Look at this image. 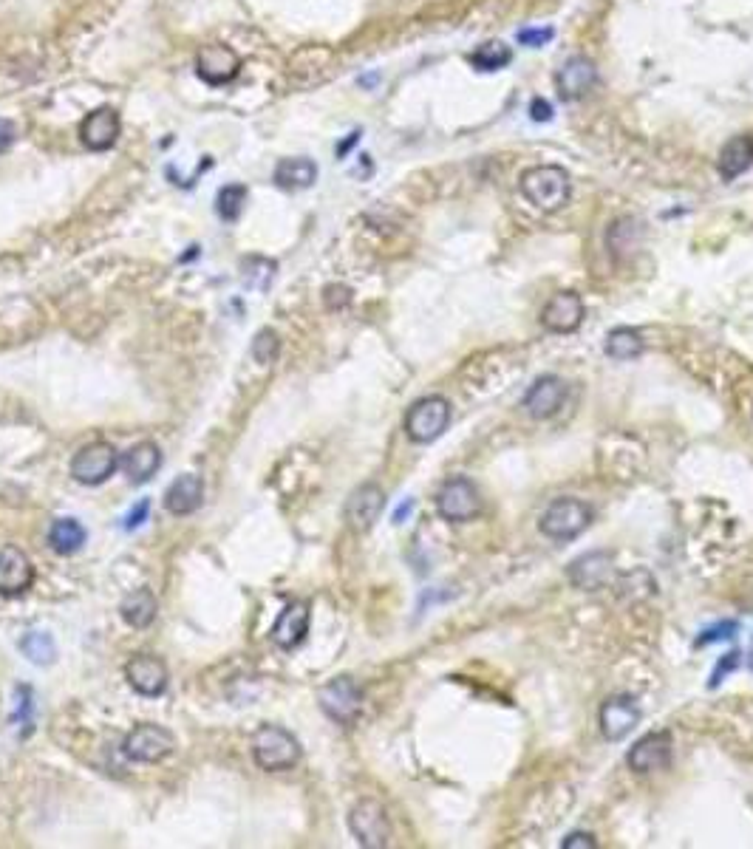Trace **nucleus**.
<instances>
[{"label": "nucleus", "instance_id": "8", "mask_svg": "<svg viewBox=\"0 0 753 849\" xmlns=\"http://www.w3.org/2000/svg\"><path fill=\"white\" fill-rule=\"evenodd\" d=\"M173 748H176L173 733L168 728H162V725H153V722L136 725L134 731L125 736V742H122L125 756L134 759V762H145V765L168 759Z\"/></svg>", "mask_w": 753, "mask_h": 849}, {"label": "nucleus", "instance_id": "20", "mask_svg": "<svg viewBox=\"0 0 753 849\" xmlns=\"http://www.w3.org/2000/svg\"><path fill=\"white\" fill-rule=\"evenodd\" d=\"M309 620H312V615H309V603H306V600H292L284 612L278 615L272 632H269L272 643L284 651L298 649L303 640H306V634H309Z\"/></svg>", "mask_w": 753, "mask_h": 849}, {"label": "nucleus", "instance_id": "4", "mask_svg": "<svg viewBox=\"0 0 753 849\" xmlns=\"http://www.w3.org/2000/svg\"><path fill=\"white\" fill-rule=\"evenodd\" d=\"M592 524V507L578 499H555L538 521L541 533L553 541H572Z\"/></svg>", "mask_w": 753, "mask_h": 849}, {"label": "nucleus", "instance_id": "34", "mask_svg": "<svg viewBox=\"0 0 753 849\" xmlns=\"http://www.w3.org/2000/svg\"><path fill=\"white\" fill-rule=\"evenodd\" d=\"M737 632H739L737 620H722V623H717V626L705 629V632L697 637V643H694V646H697V649H703V646L720 643V640H731Z\"/></svg>", "mask_w": 753, "mask_h": 849}, {"label": "nucleus", "instance_id": "28", "mask_svg": "<svg viewBox=\"0 0 753 849\" xmlns=\"http://www.w3.org/2000/svg\"><path fill=\"white\" fill-rule=\"evenodd\" d=\"M603 349L612 360H635L643 354V337L632 326H618V329L606 334Z\"/></svg>", "mask_w": 753, "mask_h": 849}, {"label": "nucleus", "instance_id": "33", "mask_svg": "<svg viewBox=\"0 0 753 849\" xmlns=\"http://www.w3.org/2000/svg\"><path fill=\"white\" fill-rule=\"evenodd\" d=\"M250 351L252 357H255V363L269 366V363L278 357V351H281V340H278V334L272 332V329H261V332L255 334Z\"/></svg>", "mask_w": 753, "mask_h": 849}, {"label": "nucleus", "instance_id": "18", "mask_svg": "<svg viewBox=\"0 0 753 849\" xmlns=\"http://www.w3.org/2000/svg\"><path fill=\"white\" fill-rule=\"evenodd\" d=\"M612 572H615V552L606 550L586 552L581 558H575L567 569L569 581L575 583L578 589H584V592H595V589L606 586L609 578H612Z\"/></svg>", "mask_w": 753, "mask_h": 849}, {"label": "nucleus", "instance_id": "42", "mask_svg": "<svg viewBox=\"0 0 753 849\" xmlns=\"http://www.w3.org/2000/svg\"><path fill=\"white\" fill-rule=\"evenodd\" d=\"M530 117L536 119V122H550V119H553V105L547 100H541V97H536L533 105H530Z\"/></svg>", "mask_w": 753, "mask_h": 849}, {"label": "nucleus", "instance_id": "7", "mask_svg": "<svg viewBox=\"0 0 753 849\" xmlns=\"http://www.w3.org/2000/svg\"><path fill=\"white\" fill-rule=\"evenodd\" d=\"M349 830L357 838V844L366 849H383L391 841V821L380 801L363 799L354 804L349 813Z\"/></svg>", "mask_w": 753, "mask_h": 849}, {"label": "nucleus", "instance_id": "26", "mask_svg": "<svg viewBox=\"0 0 753 849\" xmlns=\"http://www.w3.org/2000/svg\"><path fill=\"white\" fill-rule=\"evenodd\" d=\"M122 612V620L134 629H148L153 620H156V612H159V603L153 598L151 589H134L128 598L122 600L119 606Z\"/></svg>", "mask_w": 753, "mask_h": 849}, {"label": "nucleus", "instance_id": "30", "mask_svg": "<svg viewBox=\"0 0 753 849\" xmlns=\"http://www.w3.org/2000/svg\"><path fill=\"white\" fill-rule=\"evenodd\" d=\"M640 227H643V224H637L635 218H620V221H615V224L609 227V233H606V247L612 250L615 258H623V255L637 250Z\"/></svg>", "mask_w": 753, "mask_h": 849}, {"label": "nucleus", "instance_id": "5", "mask_svg": "<svg viewBox=\"0 0 753 849\" xmlns=\"http://www.w3.org/2000/svg\"><path fill=\"white\" fill-rule=\"evenodd\" d=\"M436 513L451 521V524H459V521H470L482 513V496H479V487L465 479V476H453L448 482L439 487L436 493Z\"/></svg>", "mask_w": 753, "mask_h": 849}, {"label": "nucleus", "instance_id": "12", "mask_svg": "<svg viewBox=\"0 0 753 849\" xmlns=\"http://www.w3.org/2000/svg\"><path fill=\"white\" fill-rule=\"evenodd\" d=\"M637 722H640V705H637L635 697H629V694L609 697V700L601 705L598 728H601L603 739H609V742L626 739L629 733L635 731Z\"/></svg>", "mask_w": 753, "mask_h": 849}, {"label": "nucleus", "instance_id": "21", "mask_svg": "<svg viewBox=\"0 0 753 849\" xmlns=\"http://www.w3.org/2000/svg\"><path fill=\"white\" fill-rule=\"evenodd\" d=\"M567 383L561 377H538L530 385V391L524 394V411L533 419H550L561 411V405L567 400Z\"/></svg>", "mask_w": 753, "mask_h": 849}, {"label": "nucleus", "instance_id": "35", "mask_svg": "<svg viewBox=\"0 0 753 849\" xmlns=\"http://www.w3.org/2000/svg\"><path fill=\"white\" fill-rule=\"evenodd\" d=\"M32 688L29 685H20L17 688V705H15V716H12V722H20V725H26V733L32 731Z\"/></svg>", "mask_w": 753, "mask_h": 849}, {"label": "nucleus", "instance_id": "36", "mask_svg": "<svg viewBox=\"0 0 753 849\" xmlns=\"http://www.w3.org/2000/svg\"><path fill=\"white\" fill-rule=\"evenodd\" d=\"M272 275H275V261L261 258V269H255V258H250V261L244 264V283H247V286H255V278H261V289H267Z\"/></svg>", "mask_w": 753, "mask_h": 849}, {"label": "nucleus", "instance_id": "2", "mask_svg": "<svg viewBox=\"0 0 753 849\" xmlns=\"http://www.w3.org/2000/svg\"><path fill=\"white\" fill-rule=\"evenodd\" d=\"M301 742L281 725H261L252 736V759L261 770L281 773L301 762Z\"/></svg>", "mask_w": 753, "mask_h": 849}, {"label": "nucleus", "instance_id": "32", "mask_svg": "<svg viewBox=\"0 0 753 849\" xmlns=\"http://www.w3.org/2000/svg\"><path fill=\"white\" fill-rule=\"evenodd\" d=\"M20 651L32 660L34 666H51L57 660V646L49 632H29L20 640Z\"/></svg>", "mask_w": 753, "mask_h": 849}, {"label": "nucleus", "instance_id": "23", "mask_svg": "<svg viewBox=\"0 0 753 849\" xmlns=\"http://www.w3.org/2000/svg\"><path fill=\"white\" fill-rule=\"evenodd\" d=\"M119 467L134 484L151 482L153 476H156V470L162 467V450L153 442H139V445H134L119 459Z\"/></svg>", "mask_w": 753, "mask_h": 849}, {"label": "nucleus", "instance_id": "25", "mask_svg": "<svg viewBox=\"0 0 753 849\" xmlns=\"http://www.w3.org/2000/svg\"><path fill=\"white\" fill-rule=\"evenodd\" d=\"M275 184L281 190H306L312 184L318 182V165L306 156H295V159H281L275 165V173H272Z\"/></svg>", "mask_w": 753, "mask_h": 849}, {"label": "nucleus", "instance_id": "29", "mask_svg": "<svg viewBox=\"0 0 753 849\" xmlns=\"http://www.w3.org/2000/svg\"><path fill=\"white\" fill-rule=\"evenodd\" d=\"M468 60L476 71H487L490 74V71H499V68H504L513 60V49L504 40H487L476 51H470Z\"/></svg>", "mask_w": 753, "mask_h": 849}, {"label": "nucleus", "instance_id": "27", "mask_svg": "<svg viewBox=\"0 0 753 849\" xmlns=\"http://www.w3.org/2000/svg\"><path fill=\"white\" fill-rule=\"evenodd\" d=\"M85 538H88V533H85V527L77 518H57L49 530V544L57 555H74V552H80L83 550Z\"/></svg>", "mask_w": 753, "mask_h": 849}, {"label": "nucleus", "instance_id": "1", "mask_svg": "<svg viewBox=\"0 0 753 849\" xmlns=\"http://www.w3.org/2000/svg\"><path fill=\"white\" fill-rule=\"evenodd\" d=\"M521 196L541 213H558L569 204L572 182L569 173L558 165H536L524 170L519 179Z\"/></svg>", "mask_w": 753, "mask_h": 849}, {"label": "nucleus", "instance_id": "15", "mask_svg": "<svg viewBox=\"0 0 753 849\" xmlns=\"http://www.w3.org/2000/svg\"><path fill=\"white\" fill-rule=\"evenodd\" d=\"M385 507V493L377 484H360L346 501V521L354 533H369L380 521Z\"/></svg>", "mask_w": 753, "mask_h": 849}, {"label": "nucleus", "instance_id": "31", "mask_svg": "<svg viewBox=\"0 0 753 849\" xmlns=\"http://www.w3.org/2000/svg\"><path fill=\"white\" fill-rule=\"evenodd\" d=\"M247 184H224L216 196V210L224 221H238L247 207Z\"/></svg>", "mask_w": 753, "mask_h": 849}, {"label": "nucleus", "instance_id": "44", "mask_svg": "<svg viewBox=\"0 0 753 849\" xmlns=\"http://www.w3.org/2000/svg\"><path fill=\"white\" fill-rule=\"evenodd\" d=\"M357 139H360V134H357V131H354L352 136H349V139H346V142H343V145H340V148H337V156H343V153H346V150L352 148L354 142H357Z\"/></svg>", "mask_w": 753, "mask_h": 849}, {"label": "nucleus", "instance_id": "11", "mask_svg": "<svg viewBox=\"0 0 753 849\" xmlns=\"http://www.w3.org/2000/svg\"><path fill=\"white\" fill-rule=\"evenodd\" d=\"M238 71H241V57L224 43L201 46V51L196 54V74L201 77V83L213 85V88L233 83Z\"/></svg>", "mask_w": 753, "mask_h": 849}, {"label": "nucleus", "instance_id": "14", "mask_svg": "<svg viewBox=\"0 0 753 849\" xmlns=\"http://www.w3.org/2000/svg\"><path fill=\"white\" fill-rule=\"evenodd\" d=\"M119 134H122V119L114 108H97L80 125V142L91 153H105L114 148Z\"/></svg>", "mask_w": 753, "mask_h": 849}, {"label": "nucleus", "instance_id": "19", "mask_svg": "<svg viewBox=\"0 0 753 849\" xmlns=\"http://www.w3.org/2000/svg\"><path fill=\"white\" fill-rule=\"evenodd\" d=\"M32 583V558L23 550H17V547H3L0 550V595L3 598H17L26 589H32Z\"/></svg>", "mask_w": 753, "mask_h": 849}, {"label": "nucleus", "instance_id": "40", "mask_svg": "<svg viewBox=\"0 0 753 849\" xmlns=\"http://www.w3.org/2000/svg\"><path fill=\"white\" fill-rule=\"evenodd\" d=\"M737 663H739L737 651L725 654V657L720 660V666H717V671H714V677H711V683H708V685H711V688H717V685L722 683V677H725L728 671H734V668H737Z\"/></svg>", "mask_w": 753, "mask_h": 849}, {"label": "nucleus", "instance_id": "17", "mask_svg": "<svg viewBox=\"0 0 753 849\" xmlns=\"http://www.w3.org/2000/svg\"><path fill=\"white\" fill-rule=\"evenodd\" d=\"M671 733L669 731H652L646 733L640 742L632 745L626 762L635 773H654V770H663V767L671 765Z\"/></svg>", "mask_w": 753, "mask_h": 849}, {"label": "nucleus", "instance_id": "22", "mask_svg": "<svg viewBox=\"0 0 753 849\" xmlns=\"http://www.w3.org/2000/svg\"><path fill=\"white\" fill-rule=\"evenodd\" d=\"M204 501V482L196 473H185L165 490V510L173 516H190Z\"/></svg>", "mask_w": 753, "mask_h": 849}, {"label": "nucleus", "instance_id": "41", "mask_svg": "<svg viewBox=\"0 0 753 849\" xmlns=\"http://www.w3.org/2000/svg\"><path fill=\"white\" fill-rule=\"evenodd\" d=\"M15 136H17L15 122H12V119L0 117V153H3V150H9V148H12V145H15Z\"/></svg>", "mask_w": 753, "mask_h": 849}, {"label": "nucleus", "instance_id": "10", "mask_svg": "<svg viewBox=\"0 0 753 849\" xmlns=\"http://www.w3.org/2000/svg\"><path fill=\"white\" fill-rule=\"evenodd\" d=\"M318 702L323 714L335 719L337 725H352L360 714V708H363V691L352 677H337V680L320 688Z\"/></svg>", "mask_w": 753, "mask_h": 849}, {"label": "nucleus", "instance_id": "6", "mask_svg": "<svg viewBox=\"0 0 753 849\" xmlns=\"http://www.w3.org/2000/svg\"><path fill=\"white\" fill-rule=\"evenodd\" d=\"M119 467V453L111 442H91L74 453L71 459V476L80 484L97 487L108 482Z\"/></svg>", "mask_w": 753, "mask_h": 849}, {"label": "nucleus", "instance_id": "3", "mask_svg": "<svg viewBox=\"0 0 753 849\" xmlns=\"http://www.w3.org/2000/svg\"><path fill=\"white\" fill-rule=\"evenodd\" d=\"M451 425V402L445 397H422L405 414V433L417 445L436 442Z\"/></svg>", "mask_w": 753, "mask_h": 849}, {"label": "nucleus", "instance_id": "9", "mask_svg": "<svg viewBox=\"0 0 753 849\" xmlns=\"http://www.w3.org/2000/svg\"><path fill=\"white\" fill-rule=\"evenodd\" d=\"M595 85H598V66L586 54L567 57L555 74V91L564 102L586 100L595 91Z\"/></svg>", "mask_w": 753, "mask_h": 849}, {"label": "nucleus", "instance_id": "37", "mask_svg": "<svg viewBox=\"0 0 753 849\" xmlns=\"http://www.w3.org/2000/svg\"><path fill=\"white\" fill-rule=\"evenodd\" d=\"M555 37V32L550 26H541V29H521L519 32V43L521 46H530V49H541L547 46Z\"/></svg>", "mask_w": 753, "mask_h": 849}, {"label": "nucleus", "instance_id": "24", "mask_svg": "<svg viewBox=\"0 0 753 849\" xmlns=\"http://www.w3.org/2000/svg\"><path fill=\"white\" fill-rule=\"evenodd\" d=\"M753 165V136L739 134L731 142H725L717 156V170L725 182H734L742 173H748Z\"/></svg>", "mask_w": 753, "mask_h": 849}, {"label": "nucleus", "instance_id": "39", "mask_svg": "<svg viewBox=\"0 0 753 849\" xmlns=\"http://www.w3.org/2000/svg\"><path fill=\"white\" fill-rule=\"evenodd\" d=\"M561 847L564 849H595L598 847V841H595V835L589 833H569L564 841H561Z\"/></svg>", "mask_w": 753, "mask_h": 849}, {"label": "nucleus", "instance_id": "43", "mask_svg": "<svg viewBox=\"0 0 753 849\" xmlns=\"http://www.w3.org/2000/svg\"><path fill=\"white\" fill-rule=\"evenodd\" d=\"M411 510H414V499H408V501H405V504H400V507H397V513H394V521H397V524H400L402 518L408 516V513H411Z\"/></svg>", "mask_w": 753, "mask_h": 849}, {"label": "nucleus", "instance_id": "38", "mask_svg": "<svg viewBox=\"0 0 753 849\" xmlns=\"http://www.w3.org/2000/svg\"><path fill=\"white\" fill-rule=\"evenodd\" d=\"M148 513H151V501L142 499L139 504H136L134 510L125 516V530H136V527H142V524L148 521Z\"/></svg>", "mask_w": 753, "mask_h": 849}, {"label": "nucleus", "instance_id": "13", "mask_svg": "<svg viewBox=\"0 0 753 849\" xmlns=\"http://www.w3.org/2000/svg\"><path fill=\"white\" fill-rule=\"evenodd\" d=\"M125 680L142 697H162L168 688V666L153 654H136L125 666Z\"/></svg>", "mask_w": 753, "mask_h": 849}, {"label": "nucleus", "instance_id": "16", "mask_svg": "<svg viewBox=\"0 0 753 849\" xmlns=\"http://www.w3.org/2000/svg\"><path fill=\"white\" fill-rule=\"evenodd\" d=\"M584 300L578 292H558L541 312V323L544 329H550L553 334H572L581 329L584 323Z\"/></svg>", "mask_w": 753, "mask_h": 849}]
</instances>
